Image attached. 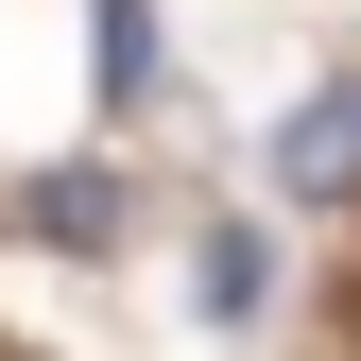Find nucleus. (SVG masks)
Instances as JSON below:
<instances>
[{
	"label": "nucleus",
	"mask_w": 361,
	"mask_h": 361,
	"mask_svg": "<svg viewBox=\"0 0 361 361\" xmlns=\"http://www.w3.org/2000/svg\"><path fill=\"white\" fill-rule=\"evenodd\" d=\"M276 190L293 207H361V86H310L276 121Z\"/></svg>",
	"instance_id": "nucleus-1"
},
{
	"label": "nucleus",
	"mask_w": 361,
	"mask_h": 361,
	"mask_svg": "<svg viewBox=\"0 0 361 361\" xmlns=\"http://www.w3.org/2000/svg\"><path fill=\"white\" fill-rule=\"evenodd\" d=\"M35 224H52V241H121V190H104V172H52Z\"/></svg>",
	"instance_id": "nucleus-3"
},
{
	"label": "nucleus",
	"mask_w": 361,
	"mask_h": 361,
	"mask_svg": "<svg viewBox=\"0 0 361 361\" xmlns=\"http://www.w3.org/2000/svg\"><path fill=\"white\" fill-rule=\"evenodd\" d=\"M104 86H121V104L155 86V18H138V0H104Z\"/></svg>",
	"instance_id": "nucleus-4"
},
{
	"label": "nucleus",
	"mask_w": 361,
	"mask_h": 361,
	"mask_svg": "<svg viewBox=\"0 0 361 361\" xmlns=\"http://www.w3.org/2000/svg\"><path fill=\"white\" fill-rule=\"evenodd\" d=\"M258 293H276V241H258V224H207L190 241V310L207 327H258Z\"/></svg>",
	"instance_id": "nucleus-2"
}]
</instances>
